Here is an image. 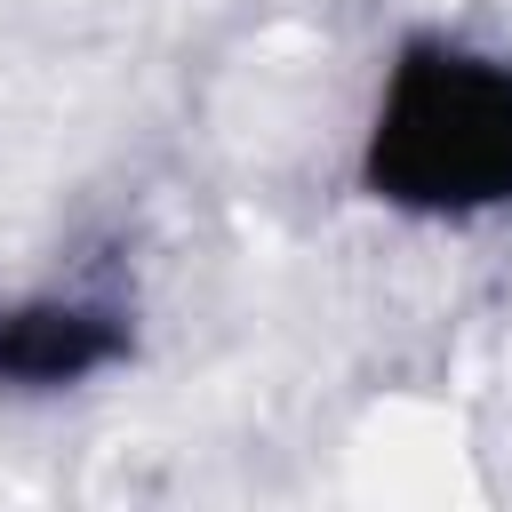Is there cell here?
Listing matches in <instances>:
<instances>
[{
	"mask_svg": "<svg viewBox=\"0 0 512 512\" xmlns=\"http://www.w3.org/2000/svg\"><path fill=\"white\" fill-rule=\"evenodd\" d=\"M360 184L368 200L432 224L504 216L512 208V64L456 32L400 40L360 136Z\"/></svg>",
	"mask_w": 512,
	"mask_h": 512,
	"instance_id": "cell-1",
	"label": "cell"
},
{
	"mask_svg": "<svg viewBox=\"0 0 512 512\" xmlns=\"http://www.w3.org/2000/svg\"><path fill=\"white\" fill-rule=\"evenodd\" d=\"M136 344L120 288H32L0 304V384L16 392H64L104 368H120Z\"/></svg>",
	"mask_w": 512,
	"mask_h": 512,
	"instance_id": "cell-2",
	"label": "cell"
}]
</instances>
